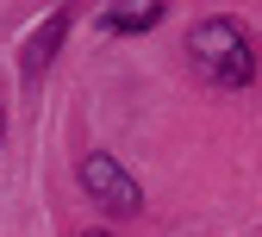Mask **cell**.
<instances>
[{
	"mask_svg": "<svg viewBox=\"0 0 262 237\" xmlns=\"http://www.w3.org/2000/svg\"><path fill=\"white\" fill-rule=\"evenodd\" d=\"M187 50H193V75L206 88H250L256 81V50L237 19H200Z\"/></svg>",
	"mask_w": 262,
	"mask_h": 237,
	"instance_id": "obj_1",
	"label": "cell"
},
{
	"mask_svg": "<svg viewBox=\"0 0 262 237\" xmlns=\"http://www.w3.org/2000/svg\"><path fill=\"white\" fill-rule=\"evenodd\" d=\"M81 187H88L94 200H100L106 212H131V206L144 200V193H138V181H131V175H125V168H119V162H113L106 150L81 156Z\"/></svg>",
	"mask_w": 262,
	"mask_h": 237,
	"instance_id": "obj_2",
	"label": "cell"
},
{
	"mask_svg": "<svg viewBox=\"0 0 262 237\" xmlns=\"http://www.w3.org/2000/svg\"><path fill=\"white\" fill-rule=\"evenodd\" d=\"M62 31H69V13H50V25H38V31H31V50H25V81H38V69L56 56V44H62Z\"/></svg>",
	"mask_w": 262,
	"mask_h": 237,
	"instance_id": "obj_3",
	"label": "cell"
},
{
	"mask_svg": "<svg viewBox=\"0 0 262 237\" xmlns=\"http://www.w3.org/2000/svg\"><path fill=\"white\" fill-rule=\"evenodd\" d=\"M162 19V7L150 0V7H113V13H100V31H150Z\"/></svg>",
	"mask_w": 262,
	"mask_h": 237,
	"instance_id": "obj_4",
	"label": "cell"
},
{
	"mask_svg": "<svg viewBox=\"0 0 262 237\" xmlns=\"http://www.w3.org/2000/svg\"><path fill=\"white\" fill-rule=\"evenodd\" d=\"M0 131H7V113H0Z\"/></svg>",
	"mask_w": 262,
	"mask_h": 237,
	"instance_id": "obj_5",
	"label": "cell"
},
{
	"mask_svg": "<svg viewBox=\"0 0 262 237\" xmlns=\"http://www.w3.org/2000/svg\"><path fill=\"white\" fill-rule=\"evenodd\" d=\"M88 237H106V231H88Z\"/></svg>",
	"mask_w": 262,
	"mask_h": 237,
	"instance_id": "obj_6",
	"label": "cell"
}]
</instances>
